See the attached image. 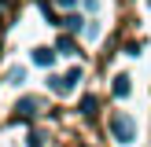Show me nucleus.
<instances>
[{
	"label": "nucleus",
	"mask_w": 151,
	"mask_h": 147,
	"mask_svg": "<svg viewBox=\"0 0 151 147\" xmlns=\"http://www.w3.org/2000/svg\"><path fill=\"white\" fill-rule=\"evenodd\" d=\"M37 107H41V99H33V96H26V99L15 103V121H26V118L37 114Z\"/></svg>",
	"instance_id": "3"
},
{
	"label": "nucleus",
	"mask_w": 151,
	"mask_h": 147,
	"mask_svg": "<svg viewBox=\"0 0 151 147\" xmlns=\"http://www.w3.org/2000/svg\"><path fill=\"white\" fill-rule=\"evenodd\" d=\"M111 132H114L118 143H129V140L137 136V125H133L129 114H114V118H111Z\"/></svg>",
	"instance_id": "1"
},
{
	"label": "nucleus",
	"mask_w": 151,
	"mask_h": 147,
	"mask_svg": "<svg viewBox=\"0 0 151 147\" xmlns=\"http://www.w3.org/2000/svg\"><path fill=\"white\" fill-rule=\"evenodd\" d=\"M33 63L37 66H52V63H55V51H52V48H33Z\"/></svg>",
	"instance_id": "4"
},
{
	"label": "nucleus",
	"mask_w": 151,
	"mask_h": 147,
	"mask_svg": "<svg viewBox=\"0 0 151 147\" xmlns=\"http://www.w3.org/2000/svg\"><path fill=\"white\" fill-rule=\"evenodd\" d=\"M81 110H85V114H92V110H96V99H92V96H85V99H81Z\"/></svg>",
	"instance_id": "8"
},
{
	"label": "nucleus",
	"mask_w": 151,
	"mask_h": 147,
	"mask_svg": "<svg viewBox=\"0 0 151 147\" xmlns=\"http://www.w3.org/2000/svg\"><path fill=\"white\" fill-rule=\"evenodd\" d=\"M78 81H81V70H70V74H63V77H48V85H52V92L66 96L70 88H78Z\"/></svg>",
	"instance_id": "2"
},
{
	"label": "nucleus",
	"mask_w": 151,
	"mask_h": 147,
	"mask_svg": "<svg viewBox=\"0 0 151 147\" xmlns=\"http://www.w3.org/2000/svg\"><path fill=\"white\" fill-rule=\"evenodd\" d=\"M74 48H78V44H74V37H59V44H55L59 55H74Z\"/></svg>",
	"instance_id": "6"
},
{
	"label": "nucleus",
	"mask_w": 151,
	"mask_h": 147,
	"mask_svg": "<svg viewBox=\"0 0 151 147\" xmlns=\"http://www.w3.org/2000/svg\"><path fill=\"white\" fill-rule=\"evenodd\" d=\"M129 77H125V74H118V77H114V96H118V99H125V96H129Z\"/></svg>",
	"instance_id": "5"
},
{
	"label": "nucleus",
	"mask_w": 151,
	"mask_h": 147,
	"mask_svg": "<svg viewBox=\"0 0 151 147\" xmlns=\"http://www.w3.org/2000/svg\"><path fill=\"white\" fill-rule=\"evenodd\" d=\"M7 81H11V85H22V81H26V70H22V66H11V70H7Z\"/></svg>",
	"instance_id": "7"
}]
</instances>
